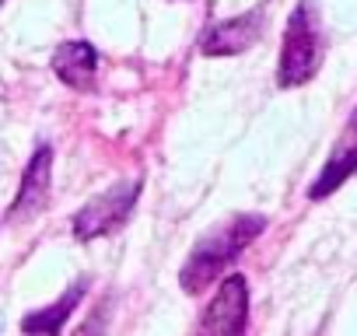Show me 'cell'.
<instances>
[{"mask_svg":"<svg viewBox=\"0 0 357 336\" xmlns=\"http://www.w3.org/2000/svg\"><path fill=\"white\" fill-rule=\"evenodd\" d=\"M326 53V32H322V15L315 0H298L294 11L287 15L284 25V43H280V60H277V84L280 88H301L308 84Z\"/></svg>","mask_w":357,"mask_h":336,"instance_id":"7a4b0ae2","label":"cell"},{"mask_svg":"<svg viewBox=\"0 0 357 336\" xmlns=\"http://www.w3.org/2000/svg\"><path fill=\"white\" fill-rule=\"evenodd\" d=\"M137 200H140V179L116 183V186H109L105 193L91 197V200L70 217L74 238H77V242H91V238H102V235L123 228L126 217H130V211L137 207Z\"/></svg>","mask_w":357,"mask_h":336,"instance_id":"3957f363","label":"cell"},{"mask_svg":"<svg viewBox=\"0 0 357 336\" xmlns=\"http://www.w3.org/2000/svg\"><path fill=\"white\" fill-rule=\"evenodd\" d=\"M0 4H4V0H0Z\"/></svg>","mask_w":357,"mask_h":336,"instance_id":"8fae6325","label":"cell"},{"mask_svg":"<svg viewBox=\"0 0 357 336\" xmlns=\"http://www.w3.org/2000/svg\"><path fill=\"white\" fill-rule=\"evenodd\" d=\"M84 294H88V280L81 277V280H74L53 305H43V308L29 312V315L22 319V333H25V336H60L63 326H67V319H70V315L77 312V305L84 301Z\"/></svg>","mask_w":357,"mask_h":336,"instance_id":"9c48e42d","label":"cell"},{"mask_svg":"<svg viewBox=\"0 0 357 336\" xmlns=\"http://www.w3.org/2000/svg\"><path fill=\"white\" fill-rule=\"evenodd\" d=\"M266 32V11L263 8H252L238 18H228V22H218L204 32L200 39V53L204 56H238L245 49H252Z\"/></svg>","mask_w":357,"mask_h":336,"instance_id":"8992f818","label":"cell"},{"mask_svg":"<svg viewBox=\"0 0 357 336\" xmlns=\"http://www.w3.org/2000/svg\"><path fill=\"white\" fill-rule=\"evenodd\" d=\"M50 183H53V147H39L29 165H25V176H22V186H18V197L11 204V214L8 221L11 224H29L50 200Z\"/></svg>","mask_w":357,"mask_h":336,"instance_id":"52a82bcc","label":"cell"},{"mask_svg":"<svg viewBox=\"0 0 357 336\" xmlns=\"http://www.w3.org/2000/svg\"><path fill=\"white\" fill-rule=\"evenodd\" d=\"M266 217L263 214H235L225 224L211 228L186 256L183 270H178V287L186 294H204L211 284H218L231 263H238V256L266 231Z\"/></svg>","mask_w":357,"mask_h":336,"instance_id":"6da1fadb","label":"cell"},{"mask_svg":"<svg viewBox=\"0 0 357 336\" xmlns=\"http://www.w3.org/2000/svg\"><path fill=\"white\" fill-rule=\"evenodd\" d=\"M354 172H357V105H354V112L347 116L340 137L333 140V151H329L326 165L319 168L315 183L308 186V200L319 204V200L333 197V193H336Z\"/></svg>","mask_w":357,"mask_h":336,"instance_id":"5b68a950","label":"cell"},{"mask_svg":"<svg viewBox=\"0 0 357 336\" xmlns=\"http://www.w3.org/2000/svg\"><path fill=\"white\" fill-rule=\"evenodd\" d=\"M53 74L74 88V91H95V77H98V49L91 43H81V39H70V43H60L53 49Z\"/></svg>","mask_w":357,"mask_h":336,"instance_id":"ba28073f","label":"cell"},{"mask_svg":"<svg viewBox=\"0 0 357 336\" xmlns=\"http://www.w3.org/2000/svg\"><path fill=\"white\" fill-rule=\"evenodd\" d=\"M109 319H112V298H102L74 329V336H105L109 333Z\"/></svg>","mask_w":357,"mask_h":336,"instance_id":"30bf717a","label":"cell"},{"mask_svg":"<svg viewBox=\"0 0 357 336\" xmlns=\"http://www.w3.org/2000/svg\"><path fill=\"white\" fill-rule=\"evenodd\" d=\"M197 336H249V280L242 273L221 277V287L200 315Z\"/></svg>","mask_w":357,"mask_h":336,"instance_id":"277c9868","label":"cell"}]
</instances>
